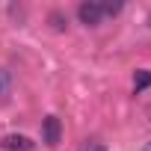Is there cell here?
<instances>
[{
    "label": "cell",
    "instance_id": "cell-7",
    "mask_svg": "<svg viewBox=\"0 0 151 151\" xmlns=\"http://www.w3.org/2000/svg\"><path fill=\"white\" fill-rule=\"evenodd\" d=\"M50 21H53V30H65V27H68V21H65L59 12H53V15H50Z\"/></svg>",
    "mask_w": 151,
    "mask_h": 151
},
{
    "label": "cell",
    "instance_id": "cell-1",
    "mask_svg": "<svg viewBox=\"0 0 151 151\" xmlns=\"http://www.w3.org/2000/svg\"><path fill=\"white\" fill-rule=\"evenodd\" d=\"M122 9V3H95V0H86V3L77 6V18L86 27H98L107 15H116Z\"/></svg>",
    "mask_w": 151,
    "mask_h": 151
},
{
    "label": "cell",
    "instance_id": "cell-8",
    "mask_svg": "<svg viewBox=\"0 0 151 151\" xmlns=\"http://www.w3.org/2000/svg\"><path fill=\"white\" fill-rule=\"evenodd\" d=\"M142 151H151V142H145V148H142Z\"/></svg>",
    "mask_w": 151,
    "mask_h": 151
},
{
    "label": "cell",
    "instance_id": "cell-2",
    "mask_svg": "<svg viewBox=\"0 0 151 151\" xmlns=\"http://www.w3.org/2000/svg\"><path fill=\"white\" fill-rule=\"evenodd\" d=\"M59 139H62V122L56 116H47L42 122V142L47 148H53V145H59Z\"/></svg>",
    "mask_w": 151,
    "mask_h": 151
},
{
    "label": "cell",
    "instance_id": "cell-3",
    "mask_svg": "<svg viewBox=\"0 0 151 151\" xmlns=\"http://www.w3.org/2000/svg\"><path fill=\"white\" fill-rule=\"evenodd\" d=\"M0 148L3 151H33L36 142L30 136H24V133H6L3 139H0Z\"/></svg>",
    "mask_w": 151,
    "mask_h": 151
},
{
    "label": "cell",
    "instance_id": "cell-6",
    "mask_svg": "<svg viewBox=\"0 0 151 151\" xmlns=\"http://www.w3.org/2000/svg\"><path fill=\"white\" fill-rule=\"evenodd\" d=\"M80 151H107V145H104V142L89 139V142H83V148H80Z\"/></svg>",
    "mask_w": 151,
    "mask_h": 151
},
{
    "label": "cell",
    "instance_id": "cell-5",
    "mask_svg": "<svg viewBox=\"0 0 151 151\" xmlns=\"http://www.w3.org/2000/svg\"><path fill=\"white\" fill-rule=\"evenodd\" d=\"M9 92H12V77H9V71L0 68V101H6Z\"/></svg>",
    "mask_w": 151,
    "mask_h": 151
},
{
    "label": "cell",
    "instance_id": "cell-4",
    "mask_svg": "<svg viewBox=\"0 0 151 151\" xmlns=\"http://www.w3.org/2000/svg\"><path fill=\"white\" fill-rule=\"evenodd\" d=\"M148 86H151V71H145V68L136 71V77H133V89L142 92V89H148Z\"/></svg>",
    "mask_w": 151,
    "mask_h": 151
}]
</instances>
